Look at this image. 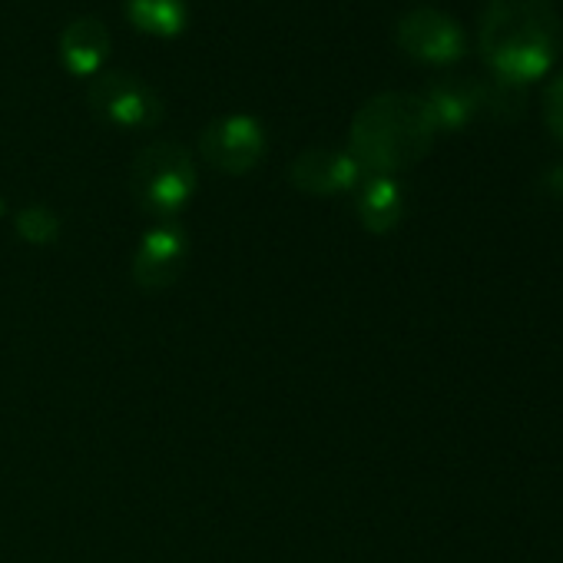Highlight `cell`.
Instances as JSON below:
<instances>
[{"mask_svg": "<svg viewBox=\"0 0 563 563\" xmlns=\"http://www.w3.org/2000/svg\"><path fill=\"white\" fill-rule=\"evenodd\" d=\"M289 179L302 192H312V196H339V192L358 189L362 179H365V169L345 150L312 146L302 156H296V163L289 166Z\"/></svg>", "mask_w": 563, "mask_h": 563, "instance_id": "ba28073f", "label": "cell"}, {"mask_svg": "<svg viewBox=\"0 0 563 563\" xmlns=\"http://www.w3.org/2000/svg\"><path fill=\"white\" fill-rule=\"evenodd\" d=\"M424 107L434 120V130H461L477 113L474 80H441L424 97Z\"/></svg>", "mask_w": 563, "mask_h": 563, "instance_id": "8fae6325", "label": "cell"}, {"mask_svg": "<svg viewBox=\"0 0 563 563\" xmlns=\"http://www.w3.org/2000/svg\"><path fill=\"white\" fill-rule=\"evenodd\" d=\"M434 120L415 93H378L352 120V156L365 176H391L421 163L434 143Z\"/></svg>", "mask_w": 563, "mask_h": 563, "instance_id": "7a4b0ae2", "label": "cell"}, {"mask_svg": "<svg viewBox=\"0 0 563 563\" xmlns=\"http://www.w3.org/2000/svg\"><path fill=\"white\" fill-rule=\"evenodd\" d=\"M543 123L556 140H563V74L543 93Z\"/></svg>", "mask_w": 563, "mask_h": 563, "instance_id": "9a60e30c", "label": "cell"}, {"mask_svg": "<svg viewBox=\"0 0 563 563\" xmlns=\"http://www.w3.org/2000/svg\"><path fill=\"white\" fill-rule=\"evenodd\" d=\"M196 192V166L183 143L156 140L143 146L133 159V196L140 209L169 222L176 219Z\"/></svg>", "mask_w": 563, "mask_h": 563, "instance_id": "3957f363", "label": "cell"}, {"mask_svg": "<svg viewBox=\"0 0 563 563\" xmlns=\"http://www.w3.org/2000/svg\"><path fill=\"white\" fill-rule=\"evenodd\" d=\"M87 103L103 123H113V126H123V130L156 126L163 120V113H166L159 93L146 80L133 77V74H123V70L100 74L90 84Z\"/></svg>", "mask_w": 563, "mask_h": 563, "instance_id": "277c9868", "label": "cell"}, {"mask_svg": "<svg viewBox=\"0 0 563 563\" xmlns=\"http://www.w3.org/2000/svg\"><path fill=\"white\" fill-rule=\"evenodd\" d=\"M398 44L405 54L424 64H454L464 57V31L454 18L434 8H415L398 21Z\"/></svg>", "mask_w": 563, "mask_h": 563, "instance_id": "52a82bcc", "label": "cell"}, {"mask_svg": "<svg viewBox=\"0 0 563 563\" xmlns=\"http://www.w3.org/2000/svg\"><path fill=\"white\" fill-rule=\"evenodd\" d=\"M355 206H358L362 225L368 232H375V235L391 232L405 216V196H401V186L391 176H365L362 186H358Z\"/></svg>", "mask_w": 563, "mask_h": 563, "instance_id": "30bf717a", "label": "cell"}, {"mask_svg": "<svg viewBox=\"0 0 563 563\" xmlns=\"http://www.w3.org/2000/svg\"><path fill=\"white\" fill-rule=\"evenodd\" d=\"M14 225H18V235L31 245H54L60 239V216L47 206H24Z\"/></svg>", "mask_w": 563, "mask_h": 563, "instance_id": "5bb4252c", "label": "cell"}, {"mask_svg": "<svg viewBox=\"0 0 563 563\" xmlns=\"http://www.w3.org/2000/svg\"><path fill=\"white\" fill-rule=\"evenodd\" d=\"M4 209H8V202H4V199H0V212H4Z\"/></svg>", "mask_w": 563, "mask_h": 563, "instance_id": "2e32d148", "label": "cell"}, {"mask_svg": "<svg viewBox=\"0 0 563 563\" xmlns=\"http://www.w3.org/2000/svg\"><path fill=\"white\" fill-rule=\"evenodd\" d=\"M126 18L150 37H179L189 21L186 0H126Z\"/></svg>", "mask_w": 563, "mask_h": 563, "instance_id": "7c38bea8", "label": "cell"}, {"mask_svg": "<svg viewBox=\"0 0 563 563\" xmlns=\"http://www.w3.org/2000/svg\"><path fill=\"white\" fill-rule=\"evenodd\" d=\"M477 113H490L494 120H517L523 113V93L514 84L504 80H490V84H477Z\"/></svg>", "mask_w": 563, "mask_h": 563, "instance_id": "4fadbf2b", "label": "cell"}, {"mask_svg": "<svg viewBox=\"0 0 563 563\" xmlns=\"http://www.w3.org/2000/svg\"><path fill=\"white\" fill-rule=\"evenodd\" d=\"M60 60L74 77L97 74L110 57V27L100 18H74L60 34Z\"/></svg>", "mask_w": 563, "mask_h": 563, "instance_id": "9c48e42d", "label": "cell"}, {"mask_svg": "<svg viewBox=\"0 0 563 563\" xmlns=\"http://www.w3.org/2000/svg\"><path fill=\"white\" fill-rule=\"evenodd\" d=\"M199 153L212 169L242 176L255 169L258 159L265 156V130L255 117H245V113L219 117L202 130Z\"/></svg>", "mask_w": 563, "mask_h": 563, "instance_id": "5b68a950", "label": "cell"}, {"mask_svg": "<svg viewBox=\"0 0 563 563\" xmlns=\"http://www.w3.org/2000/svg\"><path fill=\"white\" fill-rule=\"evenodd\" d=\"M560 14L550 0H490L481 14L477 47L494 80L523 87L560 57Z\"/></svg>", "mask_w": 563, "mask_h": 563, "instance_id": "6da1fadb", "label": "cell"}, {"mask_svg": "<svg viewBox=\"0 0 563 563\" xmlns=\"http://www.w3.org/2000/svg\"><path fill=\"white\" fill-rule=\"evenodd\" d=\"M189 258V239L176 222H159L150 232H143L136 252H133V282L143 292L169 289L183 275Z\"/></svg>", "mask_w": 563, "mask_h": 563, "instance_id": "8992f818", "label": "cell"}]
</instances>
